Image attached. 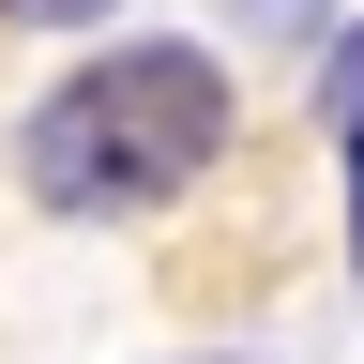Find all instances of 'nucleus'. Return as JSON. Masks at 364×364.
Segmentation results:
<instances>
[{
  "mask_svg": "<svg viewBox=\"0 0 364 364\" xmlns=\"http://www.w3.org/2000/svg\"><path fill=\"white\" fill-rule=\"evenodd\" d=\"M228 122H243V91L213 46H107L16 122V167L46 213H167L228 152Z\"/></svg>",
  "mask_w": 364,
  "mask_h": 364,
  "instance_id": "obj_1",
  "label": "nucleus"
},
{
  "mask_svg": "<svg viewBox=\"0 0 364 364\" xmlns=\"http://www.w3.org/2000/svg\"><path fill=\"white\" fill-rule=\"evenodd\" d=\"M334 122H349V228H364V31H349V61H334Z\"/></svg>",
  "mask_w": 364,
  "mask_h": 364,
  "instance_id": "obj_2",
  "label": "nucleus"
},
{
  "mask_svg": "<svg viewBox=\"0 0 364 364\" xmlns=\"http://www.w3.org/2000/svg\"><path fill=\"white\" fill-rule=\"evenodd\" d=\"M0 16H31V31H91L107 0H0Z\"/></svg>",
  "mask_w": 364,
  "mask_h": 364,
  "instance_id": "obj_3",
  "label": "nucleus"
}]
</instances>
